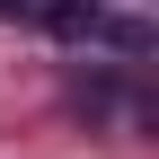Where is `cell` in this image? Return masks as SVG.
I'll use <instances>...</instances> for the list:
<instances>
[{
	"label": "cell",
	"mask_w": 159,
	"mask_h": 159,
	"mask_svg": "<svg viewBox=\"0 0 159 159\" xmlns=\"http://www.w3.org/2000/svg\"><path fill=\"white\" fill-rule=\"evenodd\" d=\"M18 18L44 27V35H97V9L89 0H18Z\"/></svg>",
	"instance_id": "6da1fadb"
},
{
	"label": "cell",
	"mask_w": 159,
	"mask_h": 159,
	"mask_svg": "<svg viewBox=\"0 0 159 159\" xmlns=\"http://www.w3.org/2000/svg\"><path fill=\"white\" fill-rule=\"evenodd\" d=\"M0 18H18V0H0Z\"/></svg>",
	"instance_id": "7a4b0ae2"
}]
</instances>
